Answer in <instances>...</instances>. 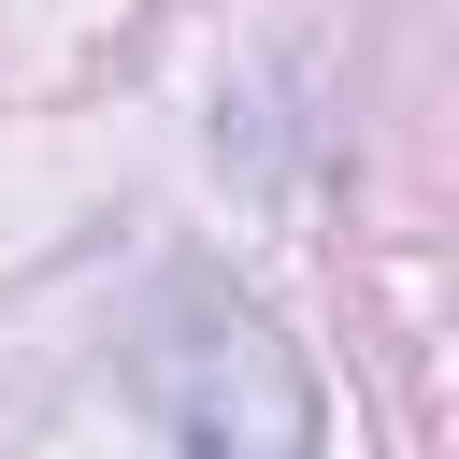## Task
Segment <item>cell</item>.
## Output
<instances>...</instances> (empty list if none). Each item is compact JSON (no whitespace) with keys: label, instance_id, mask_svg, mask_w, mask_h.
Listing matches in <instances>:
<instances>
[{"label":"cell","instance_id":"obj_1","mask_svg":"<svg viewBox=\"0 0 459 459\" xmlns=\"http://www.w3.org/2000/svg\"><path fill=\"white\" fill-rule=\"evenodd\" d=\"M129 387L172 430V459H316L330 445L301 344L258 301H230V287H172L143 316V344H129Z\"/></svg>","mask_w":459,"mask_h":459}]
</instances>
